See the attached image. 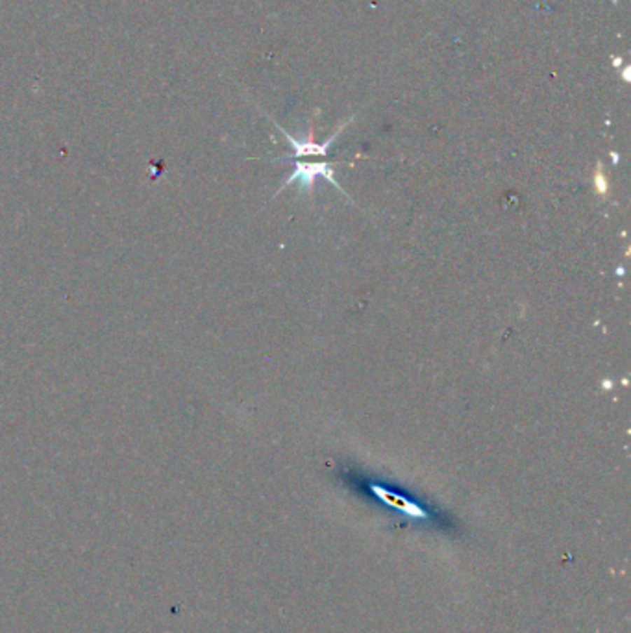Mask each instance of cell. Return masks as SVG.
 Returning <instances> with one entry per match:
<instances>
[{
	"instance_id": "cell-5",
	"label": "cell",
	"mask_w": 631,
	"mask_h": 633,
	"mask_svg": "<svg viewBox=\"0 0 631 633\" xmlns=\"http://www.w3.org/2000/svg\"><path fill=\"white\" fill-rule=\"evenodd\" d=\"M620 76H622V80H624L626 83L631 82V67H630V65H626V67L622 69Z\"/></svg>"
},
{
	"instance_id": "cell-6",
	"label": "cell",
	"mask_w": 631,
	"mask_h": 633,
	"mask_svg": "<svg viewBox=\"0 0 631 633\" xmlns=\"http://www.w3.org/2000/svg\"><path fill=\"white\" fill-rule=\"evenodd\" d=\"M620 65H622V57H618V56L613 57V67H620Z\"/></svg>"
},
{
	"instance_id": "cell-3",
	"label": "cell",
	"mask_w": 631,
	"mask_h": 633,
	"mask_svg": "<svg viewBox=\"0 0 631 633\" xmlns=\"http://www.w3.org/2000/svg\"><path fill=\"white\" fill-rule=\"evenodd\" d=\"M370 491H373L378 499H382L387 506L398 509V511H404L409 517H415V519H426V517H428V513L420 508L419 503L411 502V500H408L405 496H402V494L393 493V491H389V489L382 487V485H370Z\"/></svg>"
},
{
	"instance_id": "cell-2",
	"label": "cell",
	"mask_w": 631,
	"mask_h": 633,
	"mask_svg": "<svg viewBox=\"0 0 631 633\" xmlns=\"http://www.w3.org/2000/svg\"><path fill=\"white\" fill-rule=\"evenodd\" d=\"M352 119H354V117H350V119L345 120V123H342V125L339 126V128H337V130L333 132V134H331L330 137H328V139L324 141V143H317V141L313 139V135H315V134H313V125L310 126V137H307L305 141L295 139V137H293V135H289V132H285L284 128H282V126H279V125H276V126H278L279 132L284 134V137L287 139V143H289V145L293 146V148H295V154H293V158L326 156L328 148H330L331 143H333V141L337 139V135H339L342 130H345V126H347L348 123H352Z\"/></svg>"
},
{
	"instance_id": "cell-4",
	"label": "cell",
	"mask_w": 631,
	"mask_h": 633,
	"mask_svg": "<svg viewBox=\"0 0 631 633\" xmlns=\"http://www.w3.org/2000/svg\"><path fill=\"white\" fill-rule=\"evenodd\" d=\"M595 186H596V191L598 195H606L607 193V178H606V172H604V167L602 163L596 165V172H595Z\"/></svg>"
},
{
	"instance_id": "cell-1",
	"label": "cell",
	"mask_w": 631,
	"mask_h": 633,
	"mask_svg": "<svg viewBox=\"0 0 631 633\" xmlns=\"http://www.w3.org/2000/svg\"><path fill=\"white\" fill-rule=\"evenodd\" d=\"M317 176L326 178V180L331 183V186H335L337 189H339V191H342L341 186L337 183L335 176H333V169H331V163H307V161H305V163H304V161H296L295 172H293V174H289V178L285 180V183L282 186V189H284L285 186H291L293 182H300L302 189H305L307 193H311V191H313V183H315V178ZM282 189H279V191H282Z\"/></svg>"
}]
</instances>
